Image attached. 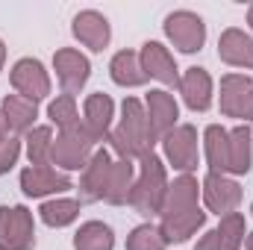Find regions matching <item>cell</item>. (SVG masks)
I'll return each mask as SVG.
<instances>
[{
    "label": "cell",
    "instance_id": "cell-19",
    "mask_svg": "<svg viewBox=\"0 0 253 250\" xmlns=\"http://www.w3.org/2000/svg\"><path fill=\"white\" fill-rule=\"evenodd\" d=\"M197 194H200V186L191 174H183L177 177L174 183H168V191H165V200H162V218L168 215H177V212H189L197 206Z\"/></svg>",
    "mask_w": 253,
    "mask_h": 250
},
{
    "label": "cell",
    "instance_id": "cell-16",
    "mask_svg": "<svg viewBox=\"0 0 253 250\" xmlns=\"http://www.w3.org/2000/svg\"><path fill=\"white\" fill-rule=\"evenodd\" d=\"M112 118H115V103L109 94L97 91V94H88L85 97V106H83V126L85 132L91 135V141H103L112 129Z\"/></svg>",
    "mask_w": 253,
    "mask_h": 250
},
{
    "label": "cell",
    "instance_id": "cell-22",
    "mask_svg": "<svg viewBox=\"0 0 253 250\" xmlns=\"http://www.w3.org/2000/svg\"><path fill=\"white\" fill-rule=\"evenodd\" d=\"M203 147H206L209 171H215V174H230V129H224L221 124L206 126V132H203Z\"/></svg>",
    "mask_w": 253,
    "mask_h": 250
},
{
    "label": "cell",
    "instance_id": "cell-6",
    "mask_svg": "<svg viewBox=\"0 0 253 250\" xmlns=\"http://www.w3.org/2000/svg\"><path fill=\"white\" fill-rule=\"evenodd\" d=\"M203 203H206V209L209 212H215L218 218H224V215H233L236 209H239V203H242V186L236 183V180H230L227 174H215V171H209L206 174V180H203Z\"/></svg>",
    "mask_w": 253,
    "mask_h": 250
},
{
    "label": "cell",
    "instance_id": "cell-34",
    "mask_svg": "<svg viewBox=\"0 0 253 250\" xmlns=\"http://www.w3.org/2000/svg\"><path fill=\"white\" fill-rule=\"evenodd\" d=\"M6 132H9V124H6V115L0 109V141H6Z\"/></svg>",
    "mask_w": 253,
    "mask_h": 250
},
{
    "label": "cell",
    "instance_id": "cell-9",
    "mask_svg": "<svg viewBox=\"0 0 253 250\" xmlns=\"http://www.w3.org/2000/svg\"><path fill=\"white\" fill-rule=\"evenodd\" d=\"M53 68H56V80H59L62 91L71 94V97L88 83V74H91V62L80 50H74V47L56 50L53 53Z\"/></svg>",
    "mask_w": 253,
    "mask_h": 250
},
{
    "label": "cell",
    "instance_id": "cell-24",
    "mask_svg": "<svg viewBox=\"0 0 253 250\" xmlns=\"http://www.w3.org/2000/svg\"><path fill=\"white\" fill-rule=\"evenodd\" d=\"M253 159V132L248 124H239L230 129V174L242 177L251 171Z\"/></svg>",
    "mask_w": 253,
    "mask_h": 250
},
{
    "label": "cell",
    "instance_id": "cell-13",
    "mask_svg": "<svg viewBox=\"0 0 253 250\" xmlns=\"http://www.w3.org/2000/svg\"><path fill=\"white\" fill-rule=\"evenodd\" d=\"M138 62L141 71L147 74V80H159L162 85H171V88H180V74H177V62L174 56L168 53L165 44L159 42H147L138 53Z\"/></svg>",
    "mask_w": 253,
    "mask_h": 250
},
{
    "label": "cell",
    "instance_id": "cell-11",
    "mask_svg": "<svg viewBox=\"0 0 253 250\" xmlns=\"http://www.w3.org/2000/svg\"><path fill=\"white\" fill-rule=\"evenodd\" d=\"M74 188L71 177L50 168V165H30L21 171V191L27 197H44V194H59Z\"/></svg>",
    "mask_w": 253,
    "mask_h": 250
},
{
    "label": "cell",
    "instance_id": "cell-2",
    "mask_svg": "<svg viewBox=\"0 0 253 250\" xmlns=\"http://www.w3.org/2000/svg\"><path fill=\"white\" fill-rule=\"evenodd\" d=\"M165 191H168V174H165V162L147 150L141 159H138V177H135V186L129 194V206L144 215V218H153L162 212V200H165Z\"/></svg>",
    "mask_w": 253,
    "mask_h": 250
},
{
    "label": "cell",
    "instance_id": "cell-35",
    "mask_svg": "<svg viewBox=\"0 0 253 250\" xmlns=\"http://www.w3.org/2000/svg\"><path fill=\"white\" fill-rule=\"evenodd\" d=\"M3 62H6V44L0 42V71H3Z\"/></svg>",
    "mask_w": 253,
    "mask_h": 250
},
{
    "label": "cell",
    "instance_id": "cell-5",
    "mask_svg": "<svg viewBox=\"0 0 253 250\" xmlns=\"http://www.w3.org/2000/svg\"><path fill=\"white\" fill-rule=\"evenodd\" d=\"M165 36L171 39V44L183 53H197L206 42V24L200 15H194L189 9L171 12L165 18Z\"/></svg>",
    "mask_w": 253,
    "mask_h": 250
},
{
    "label": "cell",
    "instance_id": "cell-4",
    "mask_svg": "<svg viewBox=\"0 0 253 250\" xmlns=\"http://www.w3.org/2000/svg\"><path fill=\"white\" fill-rule=\"evenodd\" d=\"M36 221L27 206H0V250H33Z\"/></svg>",
    "mask_w": 253,
    "mask_h": 250
},
{
    "label": "cell",
    "instance_id": "cell-1",
    "mask_svg": "<svg viewBox=\"0 0 253 250\" xmlns=\"http://www.w3.org/2000/svg\"><path fill=\"white\" fill-rule=\"evenodd\" d=\"M109 141H112V150H115L121 159H141L147 150H153L156 138H153V132H150L147 112H144V103H141V100L124 97L121 124L112 129Z\"/></svg>",
    "mask_w": 253,
    "mask_h": 250
},
{
    "label": "cell",
    "instance_id": "cell-38",
    "mask_svg": "<svg viewBox=\"0 0 253 250\" xmlns=\"http://www.w3.org/2000/svg\"><path fill=\"white\" fill-rule=\"evenodd\" d=\"M251 212H253V206H251Z\"/></svg>",
    "mask_w": 253,
    "mask_h": 250
},
{
    "label": "cell",
    "instance_id": "cell-7",
    "mask_svg": "<svg viewBox=\"0 0 253 250\" xmlns=\"http://www.w3.org/2000/svg\"><path fill=\"white\" fill-rule=\"evenodd\" d=\"M9 80H12V88L21 97L33 100V103H39V100H44L50 94V77H47L44 65L39 62V59H33V56L18 59V62L12 65Z\"/></svg>",
    "mask_w": 253,
    "mask_h": 250
},
{
    "label": "cell",
    "instance_id": "cell-37",
    "mask_svg": "<svg viewBox=\"0 0 253 250\" xmlns=\"http://www.w3.org/2000/svg\"><path fill=\"white\" fill-rule=\"evenodd\" d=\"M248 24H251V27H253V3H251V6H248Z\"/></svg>",
    "mask_w": 253,
    "mask_h": 250
},
{
    "label": "cell",
    "instance_id": "cell-23",
    "mask_svg": "<svg viewBox=\"0 0 253 250\" xmlns=\"http://www.w3.org/2000/svg\"><path fill=\"white\" fill-rule=\"evenodd\" d=\"M132 186H135V165H132V159H118V162H112L103 200L112 203V206H124V203H129Z\"/></svg>",
    "mask_w": 253,
    "mask_h": 250
},
{
    "label": "cell",
    "instance_id": "cell-17",
    "mask_svg": "<svg viewBox=\"0 0 253 250\" xmlns=\"http://www.w3.org/2000/svg\"><path fill=\"white\" fill-rule=\"evenodd\" d=\"M218 56H221V62L233 65V68L253 71V36H248L239 27L224 30L218 39Z\"/></svg>",
    "mask_w": 253,
    "mask_h": 250
},
{
    "label": "cell",
    "instance_id": "cell-27",
    "mask_svg": "<svg viewBox=\"0 0 253 250\" xmlns=\"http://www.w3.org/2000/svg\"><path fill=\"white\" fill-rule=\"evenodd\" d=\"M115 248V236L112 227L103 221H85L77 236H74V250H112Z\"/></svg>",
    "mask_w": 253,
    "mask_h": 250
},
{
    "label": "cell",
    "instance_id": "cell-29",
    "mask_svg": "<svg viewBox=\"0 0 253 250\" xmlns=\"http://www.w3.org/2000/svg\"><path fill=\"white\" fill-rule=\"evenodd\" d=\"M24 141H27L30 165H47L50 162V147H53V129L50 126H33Z\"/></svg>",
    "mask_w": 253,
    "mask_h": 250
},
{
    "label": "cell",
    "instance_id": "cell-8",
    "mask_svg": "<svg viewBox=\"0 0 253 250\" xmlns=\"http://www.w3.org/2000/svg\"><path fill=\"white\" fill-rule=\"evenodd\" d=\"M162 147H165V159L183 171V174H191L197 168V129L191 124H177L165 138H162Z\"/></svg>",
    "mask_w": 253,
    "mask_h": 250
},
{
    "label": "cell",
    "instance_id": "cell-26",
    "mask_svg": "<svg viewBox=\"0 0 253 250\" xmlns=\"http://www.w3.org/2000/svg\"><path fill=\"white\" fill-rule=\"evenodd\" d=\"M109 74L118 85L124 88H135V85H144L147 83V74L141 71V62H138V53L135 50H121L112 56L109 62Z\"/></svg>",
    "mask_w": 253,
    "mask_h": 250
},
{
    "label": "cell",
    "instance_id": "cell-12",
    "mask_svg": "<svg viewBox=\"0 0 253 250\" xmlns=\"http://www.w3.org/2000/svg\"><path fill=\"white\" fill-rule=\"evenodd\" d=\"M71 33H74V39H77L80 44H85V47L94 50V53H103V50L109 47V39H112L109 21H106L100 12H94V9L80 12V15L74 18V24H71Z\"/></svg>",
    "mask_w": 253,
    "mask_h": 250
},
{
    "label": "cell",
    "instance_id": "cell-31",
    "mask_svg": "<svg viewBox=\"0 0 253 250\" xmlns=\"http://www.w3.org/2000/svg\"><path fill=\"white\" fill-rule=\"evenodd\" d=\"M47 115L50 121L59 126V129H71V126L80 124V115H77V100L71 94H59L50 106H47Z\"/></svg>",
    "mask_w": 253,
    "mask_h": 250
},
{
    "label": "cell",
    "instance_id": "cell-33",
    "mask_svg": "<svg viewBox=\"0 0 253 250\" xmlns=\"http://www.w3.org/2000/svg\"><path fill=\"white\" fill-rule=\"evenodd\" d=\"M239 118L253 121V88H251V94H248V100H245V106H242V112H239Z\"/></svg>",
    "mask_w": 253,
    "mask_h": 250
},
{
    "label": "cell",
    "instance_id": "cell-15",
    "mask_svg": "<svg viewBox=\"0 0 253 250\" xmlns=\"http://www.w3.org/2000/svg\"><path fill=\"white\" fill-rule=\"evenodd\" d=\"M248 236V227H245V215L242 212H233V215H224L221 224L215 230H209L194 250H239L242 242Z\"/></svg>",
    "mask_w": 253,
    "mask_h": 250
},
{
    "label": "cell",
    "instance_id": "cell-18",
    "mask_svg": "<svg viewBox=\"0 0 253 250\" xmlns=\"http://www.w3.org/2000/svg\"><path fill=\"white\" fill-rule=\"evenodd\" d=\"M180 94L191 112H206L212 106V77L206 68H189L180 77Z\"/></svg>",
    "mask_w": 253,
    "mask_h": 250
},
{
    "label": "cell",
    "instance_id": "cell-21",
    "mask_svg": "<svg viewBox=\"0 0 253 250\" xmlns=\"http://www.w3.org/2000/svg\"><path fill=\"white\" fill-rule=\"evenodd\" d=\"M251 88H253V80L248 74H224L221 77V112L227 118H239Z\"/></svg>",
    "mask_w": 253,
    "mask_h": 250
},
{
    "label": "cell",
    "instance_id": "cell-20",
    "mask_svg": "<svg viewBox=\"0 0 253 250\" xmlns=\"http://www.w3.org/2000/svg\"><path fill=\"white\" fill-rule=\"evenodd\" d=\"M203 224H206V212H203L200 206H194V209H189V212H177V215L162 218L159 230H162L165 242L171 245V242H189Z\"/></svg>",
    "mask_w": 253,
    "mask_h": 250
},
{
    "label": "cell",
    "instance_id": "cell-36",
    "mask_svg": "<svg viewBox=\"0 0 253 250\" xmlns=\"http://www.w3.org/2000/svg\"><path fill=\"white\" fill-rule=\"evenodd\" d=\"M245 245H248V250H253V233H248V239H245Z\"/></svg>",
    "mask_w": 253,
    "mask_h": 250
},
{
    "label": "cell",
    "instance_id": "cell-14",
    "mask_svg": "<svg viewBox=\"0 0 253 250\" xmlns=\"http://www.w3.org/2000/svg\"><path fill=\"white\" fill-rule=\"evenodd\" d=\"M109 171H112L109 150H94L91 162L83 168V177H80V203H97V200H103L106 183H109Z\"/></svg>",
    "mask_w": 253,
    "mask_h": 250
},
{
    "label": "cell",
    "instance_id": "cell-10",
    "mask_svg": "<svg viewBox=\"0 0 253 250\" xmlns=\"http://www.w3.org/2000/svg\"><path fill=\"white\" fill-rule=\"evenodd\" d=\"M144 112H147V124H150V132L156 141L165 138L177 126V118H180V106H177L174 94H168L162 88H153L144 97Z\"/></svg>",
    "mask_w": 253,
    "mask_h": 250
},
{
    "label": "cell",
    "instance_id": "cell-28",
    "mask_svg": "<svg viewBox=\"0 0 253 250\" xmlns=\"http://www.w3.org/2000/svg\"><path fill=\"white\" fill-rule=\"evenodd\" d=\"M39 215H42V221H44L47 227H56V230H59V227H68V224H74L77 215H80V200H71V197L47 200V203H42Z\"/></svg>",
    "mask_w": 253,
    "mask_h": 250
},
{
    "label": "cell",
    "instance_id": "cell-32",
    "mask_svg": "<svg viewBox=\"0 0 253 250\" xmlns=\"http://www.w3.org/2000/svg\"><path fill=\"white\" fill-rule=\"evenodd\" d=\"M18 156H21V141H18V138L0 141V177L12 171V165L18 162Z\"/></svg>",
    "mask_w": 253,
    "mask_h": 250
},
{
    "label": "cell",
    "instance_id": "cell-30",
    "mask_svg": "<svg viewBox=\"0 0 253 250\" xmlns=\"http://www.w3.org/2000/svg\"><path fill=\"white\" fill-rule=\"evenodd\" d=\"M168 242L162 236L159 227L153 224H138L129 236H126V250H165Z\"/></svg>",
    "mask_w": 253,
    "mask_h": 250
},
{
    "label": "cell",
    "instance_id": "cell-25",
    "mask_svg": "<svg viewBox=\"0 0 253 250\" xmlns=\"http://www.w3.org/2000/svg\"><path fill=\"white\" fill-rule=\"evenodd\" d=\"M0 109H3V115H6L9 129H15V132H30V129H33V121L39 118V106H36L33 100L21 97V94H6Z\"/></svg>",
    "mask_w": 253,
    "mask_h": 250
},
{
    "label": "cell",
    "instance_id": "cell-3",
    "mask_svg": "<svg viewBox=\"0 0 253 250\" xmlns=\"http://www.w3.org/2000/svg\"><path fill=\"white\" fill-rule=\"evenodd\" d=\"M94 156V141L91 135L85 132V126L77 124L71 129H59V135L53 138V147H50V165L62 168L65 171H80L91 162Z\"/></svg>",
    "mask_w": 253,
    "mask_h": 250
}]
</instances>
